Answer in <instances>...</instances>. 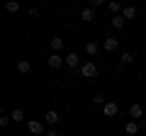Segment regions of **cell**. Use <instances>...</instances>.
Masks as SVG:
<instances>
[{"mask_svg": "<svg viewBox=\"0 0 146 136\" xmlns=\"http://www.w3.org/2000/svg\"><path fill=\"white\" fill-rule=\"evenodd\" d=\"M80 75H83V78H95V75H98V66H95L93 61H85L83 66H80Z\"/></svg>", "mask_w": 146, "mask_h": 136, "instance_id": "cell-1", "label": "cell"}, {"mask_svg": "<svg viewBox=\"0 0 146 136\" xmlns=\"http://www.w3.org/2000/svg\"><path fill=\"white\" fill-rule=\"evenodd\" d=\"M63 63H66V61H63V56H58V53H51V56L46 58V66L54 68V71H56V68H61Z\"/></svg>", "mask_w": 146, "mask_h": 136, "instance_id": "cell-2", "label": "cell"}, {"mask_svg": "<svg viewBox=\"0 0 146 136\" xmlns=\"http://www.w3.org/2000/svg\"><path fill=\"white\" fill-rule=\"evenodd\" d=\"M27 129H29L34 136L44 134V124H42V121H36V119H29V121H27Z\"/></svg>", "mask_w": 146, "mask_h": 136, "instance_id": "cell-3", "label": "cell"}, {"mask_svg": "<svg viewBox=\"0 0 146 136\" xmlns=\"http://www.w3.org/2000/svg\"><path fill=\"white\" fill-rule=\"evenodd\" d=\"M63 61H66V66H68V68H76V66H80V56H78L76 51L66 53V56H63Z\"/></svg>", "mask_w": 146, "mask_h": 136, "instance_id": "cell-4", "label": "cell"}, {"mask_svg": "<svg viewBox=\"0 0 146 136\" xmlns=\"http://www.w3.org/2000/svg\"><path fill=\"white\" fill-rule=\"evenodd\" d=\"M141 114H144V107H141V105H136V102H134V105L129 107V117H131V121L141 119Z\"/></svg>", "mask_w": 146, "mask_h": 136, "instance_id": "cell-5", "label": "cell"}, {"mask_svg": "<svg viewBox=\"0 0 146 136\" xmlns=\"http://www.w3.org/2000/svg\"><path fill=\"white\" fill-rule=\"evenodd\" d=\"M117 46H119V42H117L115 37H107V39L102 42V49H105V51H115Z\"/></svg>", "mask_w": 146, "mask_h": 136, "instance_id": "cell-6", "label": "cell"}, {"mask_svg": "<svg viewBox=\"0 0 146 136\" xmlns=\"http://www.w3.org/2000/svg\"><path fill=\"white\" fill-rule=\"evenodd\" d=\"M139 129H141V126H139V121H127V124H124V131H127L129 136L139 134Z\"/></svg>", "mask_w": 146, "mask_h": 136, "instance_id": "cell-7", "label": "cell"}, {"mask_svg": "<svg viewBox=\"0 0 146 136\" xmlns=\"http://www.w3.org/2000/svg\"><path fill=\"white\" fill-rule=\"evenodd\" d=\"M80 20H83V22H93V20H95V10H93V7H83Z\"/></svg>", "mask_w": 146, "mask_h": 136, "instance_id": "cell-8", "label": "cell"}, {"mask_svg": "<svg viewBox=\"0 0 146 136\" xmlns=\"http://www.w3.org/2000/svg\"><path fill=\"white\" fill-rule=\"evenodd\" d=\"M122 17H124V20H134V17H136V7H134V5H124Z\"/></svg>", "mask_w": 146, "mask_h": 136, "instance_id": "cell-9", "label": "cell"}, {"mask_svg": "<svg viewBox=\"0 0 146 136\" xmlns=\"http://www.w3.org/2000/svg\"><path fill=\"white\" fill-rule=\"evenodd\" d=\"M102 112H105V114H107V117H115L117 112H119V107H117L115 102H107V105L102 107Z\"/></svg>", "mask_w": 146, "mask_h": 136, "instance_id": "cell-10", "label": "cell"}, {"mask_svg": "<svg viewBox=\"0 0 146 136\" xmlns=\"http://www.w3.org/2000/svg\"><path fill=\"white\" fill-rule=\"evenodd\" d=\"M58 119H61V117H58V112H54V110H49L46 114H44V121H46V124H56Z\"/></svg>", "mask_w": 146, "mask_h": 136, "instance_id": "cell-11", "label": "cell"}, {"mask_svg": "<svg viewBox=\"0 0 146 136\" xmlns=\"http://www.w3.org/2000/svg\"><path fill=\"white\" fill-rule=\"evenodd\" d=\"M98 51H100V44L98 42H88V44H85V53H88V56H95Z\"/></svg>", "mask_w": 146, "mask_h": 136, "instance_id": "cell-12", "label": "cell"}, {"mask_svg": "<svg viewBox=\"0 0 146 136\" xmlns=\"http://www.w3.org/2000/svg\"><path fill=\"white\" fill-rule=\"evenodd\" d=\"M51 49H54V53H58L63 49V39H58V37H51Z\"/></svg>", "mask_w": 146, "mask_h": 136, "instance_id": "cell-13", "label": "cell"}, {"mask_svg": "<svg viewBox=\"0 0 146 136\" xmlns=\"http://www.w3.org/2000/svg\"><path fill=\"white\" fill-rule=\"evenodd\" d=\"M107 10L112 12V17H115V15H122V10H124V7H122L119 3H110V5H107Z\"/></svg>", "mask_w": 146, "mask_h": 136, "instance_id": "cell-14", "label": "cell"}, {"mask_svg": "<svg viewBox=\"0 0 146 136\" xmlns=\"http://www.w3.org/2000/svg\"><path fill=\"white\" fill-rule=\"evenodd\" d=\"M17 71H20V73H29V71H32V63H29V61H25V58H22V61L17 63Z\"/></svg>", "mask_w": 146, "mask_h": 136, "instance_id": "cell-15", "label": "cell"}, {"mask_svg": "<svg viewBox=\"0 0 146 136\" xmlns=\"http://www.w3.org/2000/svg\"><path fill=\"white\" fill-rule=\"evenodd\" d=\"M124 17H122V15H115V17H112V27H115V29H122V27H124Z\"/></svg>", "mask_w": 146, "mask_h": 136, "instance_id": "cell-16", "label": "cell"}, {"mask_svg": "<svg viewBox=\"0 0 146 136\" xmlns=\"http://www.w3.org/2000/svg\"><path fill=\"white\" fill-rule=\"evenodd\" d=\"M5 10L7 12H20V3L17 0H10V3H5Z\"/></svg>", "mask_w": 146, "mask_h": 136, "instance_id": "cell-17", "label": "cell"}, {"mask_svg": "<svg viewBox=\"0 0 146 136\" xmlns=\"http://www.w3.org/2000/svg\"><path fill=\"white\" fill-rule=\"evenodd\" d=\"M93 102H95V105H102V107L107 105V102H105V95H102V92H95V95H93Z\"/></svg>", "mask_w": 146, "mask_h": 136, "instance_id": "cell-18", "label": "cell"}, {"mask_svg": "<svg viewBox=\"0 0 146 136\" xmlns=\"http://www.w3.org/2000/svg\"><path fill=\"white\" fill-rule=\"evenodd\" d=\"M131 61H134V56H131L129 51H124V53H122V66H127V63H131Z\"/></svg>", "mask_w": 146, "mask_h": 136, "instance_id": "cell-19", "label": "cell"}, {"mask_svg": "<svg viewBox=\"0 0 146 136\" xmlns=\"http://www.w3.org/2000/svg\"><path fill=\"white\" fill-rule=\"evenodd\" d=\"M12 119H15V121H22V119H25V112H22V110H15V112H12Z\"/></svg>", "mask_w": 146, "mask_h": 136, "instance_id": "cell-20", "label": "cell"}, {"mask_svg": "<svg viewBox=\"0 0 146 136\" xmlns=\"http://www.w3.org/2000/svg\"><path fill=\"white\" fill-rule=\"evenodd\" d=\"M10 119H12V117H0V126H7V124H10Z\"/></svg>", "mask_w": 146, "mask_h": 136, "instance_id": "cell-21", "label": "cell"}, {"mask_svg": "<svg viewBox=\"0 0 146 136\" xmlns=\"http://www.w3.org/2000/svg\"><path fill=\"white\" fill-rule=\"evenodd\" d=\"M29 15L32 17H39V7H29Z\"/></svg>", "mask_w": 146, "mask_h": 136, "instance_id": "cell-22", "label": "cell"}, {"mask_svg": "<svg viewBox=\"0 0 146 136\" xmlns=\"http://www.w3.org/2000/svg\"><path fill=\"white\" fill-rule=\"evenodd\" d=\"M46 136H58V134H56V131L51 129V131H46Z\"/></svg>", "mask_w": 146, "mask_h": 136, "instance_id": "cell-23", "label": "cell"}]
</instances>
